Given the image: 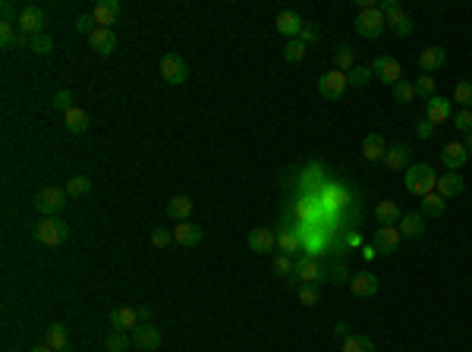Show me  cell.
<instances>
[{"label": "cell", "instance_id": "6da1fadb", "mask_svg": "<svg viewBox=\"0 0 472 352\" xmlns=\"http://www.w3.org/2000/svg\"><path fill=\"white\" fill-rule=\"evenodd\" d=\"M403 183H406V192L425 198V195H431V192L438 189V176H435V170H431L428 164H410Z\"/></svg>", "mask_w": 472, "mask_h": 352}, {"label": "cell", "instance_id": "7a4b0ae2", "mask_svg": "<svg viewBox=\"0 0 472 352\" xmlns=\"http://www.w3.org/2000/svg\"><path fill=\"white\" fill-rule=\"evenodd\" d=\"M378 10H381L384 19H387V32L400 35V38L412 35V16L400 7L397 0H384V3H378Z\"/></svg>", "mask_w": 472, "mask_h": 352}, {"label": "cell", "instance_id": "3957f363", "mask_svg": "<svg viewBox=\"0 0 472 352\" xmlns=\"http://www.w3.org/2000/svg\"><path fill=\"white\" fill-rule=\"evenodd\" d=\"M387 32V19H384V13L378 7H369V10H359L356 16V35L359 38H381V35Z\"/></svg>", "mask_w": 472, "mask_h": 352}, {"label": "cell", "instance_id": "277c9868", "mask_svg": "<svg viewBox=\"0 0 472 352\" xmlns=\"http://www.w3.org/2000/svg\"><path fill=\"white\" fill-rule=\"evenodd\" d=\"M67 236H69V224L60 220V217H42L35 224V239L42 245H60Z\"/></svg>", "mask_w": 472, "mask_h": 352}, {"label": "cell", "instance_id": "5b68a950", "mask_svg": "<svg viewBox=\"0 0 472 352\" xmlns=\"http://www.w3.org/2000/svg\"><path fill=\"white\" fill-rule=\"evenodd\" d=\"M69 204L67 189H57V186H44L38 195H35V208L42 211L44 217H60V211Z\"/></svg>", "mask_w": 472, "mask_h": 352}, {"label": "cell", "instance_id": "8992f818", "mask_svg": "<svg viewBox=\"0 0 472 352\" xmlns=\"http://www.w3.org/2000/svg\"><path fill=\"white\" fill-rule=\"evenodd\" d=\"M44 22H48V13H44L42 7L28 3V7L19 10V22H16V28H19L22 35H28V38H35V35L44 32Z\"/></svg>", "mask_w": 472, "mask_h": 352}, {"label": "cell", "instance_id": "52a82bcc", "mask_svg": "<svg viewBox=\"0 0 472 352\" xmlns=\"http://www.w3.org/2000/svg\"><path fill=\"white\" fill-rule=\"evenodd\" d=\"M161 76H164L167 85H183L192 76V69L180 54H167V57H161Z\"/></svg>", "mask_w": 472, "mask_h": 352}, {"label": "cell", "instance_id": "ba28073f", "mask_svg": "<svg viewBox=\"0 0 472 352\" xmlns=\"http://www.w3.org/2000/svg\"><path fill=\"white\" fill-rule=\"evenodd\" d=\"M347 88H349L347 73H340V69H331V73H324L322 79H318V91H322V98H328V101H340Z\"/></svg>", "mask_w": 472, "mask_h": 352}, {"label": "cell", "instance_id": "9c48e42d", "mask_svg": "<svg viewBox=\"0 0 472 352\" xmlns=\"http://www.w3.org/2000/svg\"><path fill=\"white\" fill-rule=\"evenodd\" d=\"M372 73H375L378 79H381L384 85H390V88L403 79V67L397 63V57H387V54L375 57V63H372Z\"/></svg>", "mask_w": 472, "mask_h": 352}, {"label": "cell", "instance_id": "30bf717a", "mask_svg": "<svg viewBox=\"0 0 472 352\" xmlns=\"http://www.w3.org/2000/svg\"><path fill=\"white\" fill-rule=\"evenodd\" d=\"M293 277L302 280V283H315V286H318V283H324V280H328V271H324V267L315 261L312 255H306V258H299V261H296Z\"/></svg>", "mask_w": 472, "mask_h": 352}, {"label": "cell", "instance_id": "8fae6325", "mask_svg": "<svg viewBox=\"0 0 472 352\" xmlns=\"http://www.w3.org/2000/svg\"><path fill=\"white\" fill-rule=\"evenodd\" d=\"M403 236H400V227H378L375 236H372V245H375L378 255H394L400 249Z\"/></svg>", "mask_w": 472, "mask_h": 352}, {"label": "cell", "instance_id": "7c38bea8", "mask_svg": "<svg viewBox=\"0 0 472 352\" xmlns=\"http://www.w3.org/2000/svg\"><path fill=\"white\" fill-rule=\"evenodd\" d=\"M302 26H306V19H302L296 10H281L277 13V19H274V28L283 35V38H299V32H302Z\"/></svg>", "mask_w": 472, "mask_h": 352}, {"label": "cell", "instance_id": "4fadbf2b", "mask_svg": "<svg viewBox=\"0 0 472 352\" xmlns=\"http://www.w3.org/2000/svg\"><path fill=\"white\" fill-rule=\"evenodd\" d=\"M246 245H249V252H255V255H268L271 249H277V233H271L268 227H255V230L246 236Z\"/></svg>", "mask_w": 472, "mask_h": 352}, {"label": "cell", "instance_id": "5bb4252c", "mask_svg": "<svg viewBox=\"0 0 472 352\" xmlns=\"http://www.w3.org/2000/svg\"><path fill=\"white\" fill-rule=\"evenodd\" d=\"M425 120L428 123H435V126H441V123H447L453 116V104L447 101V98H441V95H435L431 101H425Z\"/></svg>", "mask_w": 472, "mask_h": 352}, {"label": "cell", "instance_id": "9a60e30c", "mask_svg": "<svg viewBox=\"0 0 472 352\" xmlns=\"http://www.w3.org/2000/svg\"><path fill=\"white\" fill-rule=\"evenodd\" d=\"M447 63V48H441V44H431V48H425L422 54H419V73H438L441 67Z\"/></svg>", "mask_w": 472, "mask_h": 352}, {"label": "cell", "instance_id": "2e32d148", "mask_svg": "<svg viewBox=\"0 0 472 352\" xmlns=\"http://www.w3.org/2000/svg\"><path fill=\"white\" fill-rule=\"evenodd\" d=\"M173 243L183 245V249H195V245L202 243V227L192 224V220H180V224L173 227Z\"/></svg>", "mask_w": 472, "mask_h": 352}, {"label": "cell", "instance_id": "e0dca14e", "mask_svg": "<svg viewBox=\"0 0 472 352\" xmlns=\"http://www.w3.org/2000/svg\"><path fill=\"white\" fill-rule=\"evenodd\" d=\"M89 44H91V51H95V54L110 57L116 51V32H114V28H101V26H98L95 32L89 35Z\"/></svg>", "mask_w": 472, "mask_h": 352}, {"label": "cell", "instance_id": "ac0fdd59", "mask_svg": "<svg viewBox=\"0 0 472 352\" xmlns=\"http://www.w3.org/2000/svg\"><path fill=\"white\" fill-rule=\"evenodd\" d=\"M142 324V321H139V312L136 308H132V305H120V308H114V312H110V327H114V331H136V327Z\"/></svg>", "mask_w": 472, "mask_h": 352}, {"label": "cell", "instance_id": "d6986e66", "mask_svg": "<svg viewBox=\"0 0 472 352\" xmlns=\"http://www.w3.org/2000/svg\"><path fill=\"white\" fill-rule=\"evenodd\" d=\"M349 290H353L356 299H372L378 292V277L372 271H359L349 277Z\"/></svg>", "mask_w": 472, "mask_h": 352}, {"label": "cell", "instance_id": "ffe728a7", "mask_svg": "<svg viewBox=\"0 0 472 352\" xmlns=\"http://www.w3.org/2000/svg\"><path fill=\"white\" fill-rule=\"evenodd\" d=\"M132 346H139V349H145V352H155L157 346H161V331L151 324H139L136 331H132Z\"/></svg>", "mask_w": 472, "mask_h": 352}, {"label": "cell", "instance_id": "44dd1931", "mask_svg": "<svg viewBox=\"0 0 472 352\" xmlns=\"http://www.w3.org/2000/svg\"><path fill=\"white\" fill-rule=\"evenodd\" d=\"M91 19H95V26L110 28L116 19H120V3H116V0H101V3H95Z\"/></svg>", "mask_w": 472, "mask_h": 352}, {"label": "cell", "instance_id": "7402d4cb", "mask_svg": "<svg viewBox=\"0 0 472 352\" xmlns=\"http://www.w3.org/2000/svg\"><path fill=\"white\" fill-rule=\"evenodd\" d=\"M441 161H444L447 170H453V173H457V170L463 167L466 161H469V155H466L463 142H447L444 148H441Z\"/></svg>", "mask_w": 472, "mask_h": 352}, {"label": "cell", "instance_id": "603a6c76", "mask_svg": "<svg viewBox=\"0 0 472 352\" xmlns=\"http://www.w3.org/2000/svg\"><path fill=\"white\" fill-rule=\"evenodd\" d=\"M397 227H400V236H403V239L422 236V233H425V217H422V211H410V214H403Z\"/></svg>", "mask_w": 472, "mask_h": 352}, {"label": "cell", "instance_id": "cb8c5ba5", "mask_svg": "<svg viewBox=\"0 0 472 352\" xmlns=\"http://www.w3.org/2000/svg\"><path fill=\"white\" fill-rule=\"evenodd\" d=\"M400 204L397 202H390V198H384V202H378L375 204V220L381 227H397L400 224Z\"/></svg>", "mask_w": 472, "mask_h": 352}, {"label": "cell", "instance_id": "d4e9b609", "mask_svg": "<svg viewBox=\"0 0 472 352\" xmlns=\"http://www.w3.org/2000/svg\"><path fill=\"white\" fill-rule=\"evenodd\" d=\"M463 189H466V183H463V176L460 173H444V176H438V195L441 198H457V195H463Z\"/></svg>", "mask_w": 472, "mask_h": 352}, {"label": "cell", "instance_id": "484cf974", "mask_svg": "<svg viewBox=\"0 0 472 352\" xmlns=\"http://www.w3.org/2000/svg\"><path fill=\"white\" fill-rule=\"evenodd\" d=\"M410 157H412L410 145H390L387 155H384V164L390 170H410Z\"/></svg>", "mask_w": 472, "mask_h": 352}, {"label": "cell", "instance_id": "4316f807", "mask_svg": "<svg viewBox=\"0 0 472 352\" xmlns=\"http://www.w3.org/2000/svg\"><path fill=\"white\" fill-rule=\"evenodd\" d=\"M192 208H195V202H192L189 195H173L171 202H167V217L171 220H189V214H192Z\"/></svg>", "mask_w": 472, "mask_h": 352}, {"label": "cell", "instance_id": "83f0119b", "mask_svg": "<svg viewBox=\"0 0 472 352\" xmlns=\"http://www.w3.org/2000/svg\"><path fill=\"white\" fill-rule=\"evenodd\" d=\"M384 155H387V145H384V139L378 136V132H369V136L362 139V157L365 161H384Z\"/></svg>", "mask_w": 472, "mask_h": 352}, {"label": "cell", "instance_id": "f1b7e54d", "mask_svg": "<svg viewBox=\"0 0 472 352\" xmlns=\"http://www.w3.org/2000/svg\"><path fill=\"white\" fill-rule=\"evenodd\" d=\"M63 120H67V129L73 132V136H82V132H89V126H91L89 114H85L82 107L67 110V114H63Z\"/></svg>", "mask_w": 472, "mask_h": 352}, {"label": "cell", "instance_id": "f546056e", "mask_svg": "<svg viewBox=\"0 0 472 352\" xmlns=\"http://www.w3.org/2000/svg\"><path fill=\"white\" fill-rule=\"evenodd\" d=\"M44 346H51V349H54V352L69 349L67 327H63V324H48V327H44Z\"/></svg>", "mask_w": 472, "mask_h": 352}, {"label": "cell", "instance_id": "4dcf8cb0", "mask_svg": "<svg viewBox=\"0 0 472 352\" xmlns=\"http://www.w3.org/2000/svg\"><path fill=\"white\" fill-rule=\"evenodd\" d=\"M447 208V198H441L438 192H431V195L422 198V217H431V220H438Z\"/></svg>", "mask_w": 472, "mask_h": 352}, {"label": "cell", "instance_id": "1f68e13d", "mask_svg": "<svg viewBox=\"0 0 472 352\" xmlns=\"http://www.w3.org/2000/svg\"><path fill=\"white\" fill-rule=\"evenodd\" d=\"M277 249H281V255H290L293 258L296 252H299V236H296V230H281L277 233Z\"/></svg>", "mask_w": 472, "mask_h": 352}, {"label": "cell", "instance_id": "d6a6232c", "mask_svg": "<svg viewBox=\"0 0 472 352\" xmlns=\"http://www.w3.org/2000/svg\"><path fill=\"white\" fill-rule=\"evenodd\" d=\"M334 63L340 73H349V69H356V51L349 48V44H340V48L334 51Z\"/></svg>", "mask_w": 472, "mask_h": 352}, {"label": "cell", "instance_id": "836d02e7", "mask_svg": "<svg viewBox=\"0 0 472 352\" xmlns=\"http://www.w3.org/2000/svg\"><path fill=\"white\" fill-rule=\"evenodd\" d=\"M91 192V179L89 176H69L67 179V195L69 198H82Z\"/></svg>", "mask_w": 472, "mask_h": 352}, {"label": "cell", "instance_id": "e575fe53", "mask_svg": "<svg viewBox=\"0 0 472 352\" xmlns=\"http://www.w3.org/2000/svg\"><path fill=\"white\" fill-rule=\"evenodd\" d=\"M340 352H375V343L362 333H353V337L343 340V349Z\"/></svg>", "mask_w": 472, "mask_h": 352}, {"label": "cell", "instance_id": "d590c367", "mask_svg": "<svg viewBox=\"0 0 472 352\" xmlns=\"http://www.w3.org/2000/svg\"><path fill=\"white\" fill-rule=\"evenodd\" d=\"M412 85H416V95L422 98V101H431V98H435V88H438L435 85V76H428V73H422Z\"/></svg>", "mask_w": 472, "mask_h": 352}, {"label": "cell", "instance_id": "8d00e7d4", "mask_svg": "<svg viewBox=\"0 0 472 352\" xmlns=\"http://www.w3.org/2000/svg\"><path fill=\"white\" fill-rule=\"evenodd\" d=\"M104 346H107V352H126L132 346V337H126L123 331H114V333H107Z\"/></svg>", "mask_w": 472, "mask_h": 352}, {"label": "cell", "instance_id": "74e56055", "mask_svg": "<svg viewBox=\"0 0 472 352\" xmlns=\"http://www.w3.org/2000/svg\"><path fill=\"white\" fill-rule=\"evenodd\" d=\"M394 101H397V104L416 101V85H412V82H406V79H400L397 85H394Z\"/></svg>", "mask_w": 472, "mask_h": 352}, {"label": "cell", "instance_id": "f35d334b", "mask_svg": "<svg viewBox=\"0 0 472 352\" xmlns=\"http://www.w3.org/2000/svg\"><path fill=\"white\" fill-rule=\"evenodd\" d=\"M453 101L460 104V110H472V82H460L453 88Z\"/></svg>", "mask_w": 472, "mask_h": 352}, {"label": "cell", "instance_id": "ab89813d", "mask_svg": "<svg viewBox=\"0 0 472 352\" xmlns=\"http://www.w3.org/2000/svg\"><path fill=\"white\" fill-rule=\"evenodd\" d=\"M51 51H54V38H51L48 32L35 35V38H32V54H38V57H48Z\"/></svg>", "mask_w": 472, "mask_h": 352}, {"label": "cell", "instance_id": "60d3db41", "mask_svg": "<svg viewBox=\"0 0 472 352\" xmlns=\"http://www.w3.org/2000/svg\"><path fill=\"white\" fill-rule=\"evenodd\" d=\"M302 57H306V44H302L299 38L287 41V48H283V60H287V63H299Z\"/></svg>", "mask_w": 472, "mask_h": 352}, {"label": "cell", "instance_id": "b9f144b4", "mask_svg": "<svg viewBox=\"0 0 472 352\" xmlns=\"http://www.w3.org/2000/svg\"><path fill=\"white\" fill-rule=\"evenodd\" d=\"M372 76H375V73H372V67H356V69H349V73H347V82L353 88H362Z\"/></svg>", "mask_w": 472, "mask_h": 352}, {"label": "cell", "instance_id": "7bdbcfd3", "mask_svg": "<svg viewBox=\"0 0 472 352\" xmlns=\"http://www.w3.org/2000/svg\"><path fill=\"white\" fill-rule=\"evenodd\" d=\"M318 296H322V292H318V286H315V283H302L299 286V302L306 305V308L318 305Z\"/></svg>", "mask_w": 472, "mask_h": 352}, {"label": "cell", "instance_id": "ee69618b", "mask_svg": "<svg viewBox=\"0 0 472 352\" xmlns=\"http://www.w3.org/2000/svg\"><path fill=\"white\" fill-rule=\"evenodd\" d=\"M451 120H453V126H457L463 136H466V132H472V110H457Z\"/></svg>", "mask_w": 472, "mask_h": 352}, {"label": "cell", "instance_id": "f6af8a7d", "mask_svg": "<svg viewBox=\"0 0 472 352\" xmlns=\"http://www.w3.org/2000/svg\"><path fill=\"white\" fill-rule=\"evenodd\" d=\"M293 258L290 255H277L274 258V274H281V277H290V274H293Z\"/></svg>", "mask_w": 472, "mask_h": 352}, {"label": "cell", "instance_id": "bcb514c9", "mask_svg": "<svg viewBox=\"0 0 472 352\" xmlns=\"http://www.w3.org/2000/svg\"><path fill=\"white\" fill-rule=\"evenodd\" d=\"M318 38H322V26H315V22L306 19V26H302V32H299V41L302 44H312V41H318Z\"/></svg>", "mask_w": 472, "mask_h": 352}, {"label": "cell", "instance_id": "7dc6e473", "mask_svg": "<svg viewBox=\"0 0 472 352\" xmlns=\"http://www.w3.org/2000/svg\"><path fill=\"white\" fill-rule=\"evenodd\" d=\"M54 107L63 110V114H67V110H73L76 107V104H73V91H67V88H63V91H57V95H54Z\"/></svg>", "mask_w": 472, "mask_h": 352}, {"label": "cell", "instance_id": "c3c4849f", "mask_svg": "<svg viewBox=\"0 0 472 352\" xmlns=\"http://www.w3.org/2000/svg\"><path fill=\"white\" fill-rule=\"evenodd\" d=\"M0 22H19V13H16V3H10V0H3L0 3Z\"/></svg>", "mask_w": 472, "mask_h": 352}, {"label": "cell", "instance_id": "681fc988", "mask_svg": "<svg viewBox=\"0 0 472 352\" xmlns=\"http://www.w3.org/2000/svg\"><path fill=\"white\" fill-rule=\"evenodd\" d=\"M416 136L422 139V142H428V139L435 136V123H428L425 116H419V120H416Z\"/></svg>", "mask_w": 472, "mask_h": 352}, {"label": "cell", "instance_id": "f907efd6", "mask_svg": "<svg viewBox=\"0 0 472 352\" xmlns=\"http://www.w3.org/2000/svg\"><path fill=\"white\" fill-rule=\"evenodd\" d=\"M171 243H173V233L171 230H155V233H151V245H155V249H167Z\"/></svg>", "mask_w": 472, "mask_h": 352}, {"label": "cell", "instance_id": "816d5d0a", "mask_svg": "<svg viewBox=\"0 0 472 352\" xmlns=\"http://www.w3.org/2000/svg\"><path fill=\"white\" fill-rule=\"evenodd\" d=\"M73 26L79 28V32H85V35H91V32H95V28H98V26H95V19H91V13H82V16H79V19L73 22Z\"/></svg>", "mask_w": 472, "mask_h": 352}, {"label": "cell", "instance_id": "f5cc1de1", "mask_svg": "<svg viewBox=\"0 0 472 352\" xmlns=\"http://www.w3.org/2000/svg\"><path fill=\"white\" fill-rule=\"evenodd\" d=\"M347 277H349V274L343 271V267H334V277H331V280H334V283H347Z\"/></svg>", "mask_w": 472, "mask_h": 352}, {"label": "cell", "instance_id": "db71d44e", "mask_svg": "<svg viewBox=\"0 0 472 352\" xmlns=\"http://www.w3.org/2000/svg\"><path fill=\"white\" fill-rule=\"evenodd\" d=\"M136 312H139V321H142V324H148V318H151V308H145V305H142V308H136Z\"/></svg>", "mask_w": 472, "mask_h": 352}, {"label": "cell", "instance_id": "11a10c76", "mask_svg": "<svg viewBox=\"0 0 472 352\" xmlns=\"http://www.w3.org/2000/svg\"><path fill=\"white\" fill-rule=\"evenodd\" d=\"M463 148H466V155H472V132L463 136Z\"/></svg>", "mask_w": 472, "mask_h": 352}, {"label": "cell", "instance_id": "9f6ffc18", "mask_svg": "<svg viewBox=\"0 0 472 352\" xmlns=\"http://www.w3.org/2000/svg\"><path fill=\"white\" fill-rule=\"evenodd\" d=\"M334 333H337V337H349V331H347V324H343V321L334 327Z\"/></svg>", "mask_w": 472, "mask_h": 352}, {"label": "cell", "instance_id": "6f0895ef", "mask_svg": "<svg viewBox=\"0 0 472 352\" xmlns=\"http://www.w3.org/2000/svg\"><path fill=\"white\" fill-rule=\"evenodd\" d=\"M28 352H54L51 346H35V349H28Z\"/></svg>", "mask_w": 472, "mask_h": 352}, {"label": "cell", "instance_id": "680465c9", "mask_svg": "<svg viewBox=\"0 0 472 352\" xmlns=\"http://www.w3.org/2000/svg\"><path fill=\"white\" fill-rule=\"evenodd\" d=\"M63 352H73V349H63Z\"/></svg>", "mask_w": 472, "mask_h": 352}]
</instances>
